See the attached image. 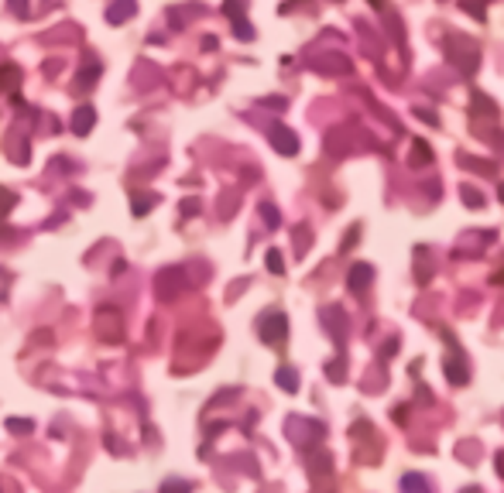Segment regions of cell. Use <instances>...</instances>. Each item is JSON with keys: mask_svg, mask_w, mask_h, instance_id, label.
Instances as JSON below:
<instances>
[{"mask_svg": "<svg viewBox=\"0 0 504 493\" xmlns=\"http://www.w3.org/2000/svg\"><path fill=\"white\" fill-rule=\"evenodd\" d=\"M364 285H368V267L361 264V267L353 271V288H364Z\"/></svg>", "mask_w": 504, "mask_h": 493, "instance_id": "obj_1", "label": "cell"}]
</instances>
